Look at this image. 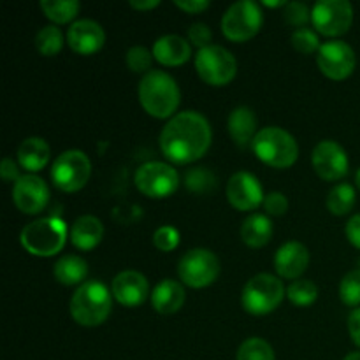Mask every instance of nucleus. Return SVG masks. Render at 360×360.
Returning <instances> with one entry per match:
<instances>
[{
    "mask_svg": "<svg viewBox=\"0 0 360 360\" xmlns=\"http://www.w3.org/2000/svg\"><path fill=\"white\" fill-rule=\"evenodd\" d=\"M213 139L211 125L197 111H183L172 116L160 134V150L174 164H192L207 153Z\"/></svg>",
    "mask_w": 360,
    "mask_h": 360,
    "instance_id": "f257e3e1",
    "label": "nucleus"
},
{
    "mask_svg": "<svg viewBox=\"0 0 360 360\" xmlns=\"http://www.w3.org/2000/svg\"><path fill=\"white\" fill-rule=\"evenodd\" d=\"M137 95L144 111L158 120H171L181 102L178 83L164 70H150L144 74L139 81Z\"/></svg>",
    "mask_w": 360,
    "mask_h": 360,
    "instance_id": "f03ea898",
    "label": "nucleus"
},
{
    "mask_svg": "<svg viewBox=\"0 0 360 360\" xmlns=\"http://www.w3.org/2000/svg\"><path fill=\"white\" fill-rule=\"evenodd\" d=\"M111 292L102 281H84L70 299V315L83 327H98L111 315Z\"/></svg>",
    "mask_w": 360,
    "mask_h": 360,
    "instance_id": "7ed1b4c3",
    "label": "nucleus"
},
{
    "mask_svg": "<svg viewBox=\"0 0 360 360\" xmlns=\"http://www.w3.org/2000/svg\"><path fill=\"white\" fill-rule=\"evenodd\" d=\"M252 150L260 162L274 169L292 167L299 158L297 141L280 127H266L259 130L252 143Z\"/></svg>",
    "mask_w": 360,
    "mask_h": 360,
    "instance_id": "20e7f679",
    "label": "nucleus"
},
{
    "mask_svg": "<svg viewBox=\"0 0 360 360\" xmlns=\"http://www.w3.org/2000/svg\"><path fill=\"white\" fill-rule=\"evenodd\" d=\"M20 241L30 255L53 257L65 246L67 225L55 217L39 218L21 231Z\"/></svg>",
    "mask_w": 360,
    "mask_h": 360,
    "instance_id": "39448f33",
    "label": "nucleus"
},
{
    "mask_svg": "<svg viewBox=\"0 0 360 360\" xmlns=\"http://www.w3.org/2000/svg\"><path fill=\"white\" fill-rule=\"evenodd\" d=\"M287 295L283 281L269 273H260L248 280L243 288L241 304L246 313L253 316H264L273 313Z\"/></svg>",
    "mask_w": 360,
    "mask_h": 360,
    "instance_id": "423d86ee",
    "label": "nucleus"
},
{
    "mask_svg": "<svg viewBox=\"0 0 360 360\" xmlns=\"http://www.w3.org/2000/svg\"><path fill=\"white\" fill-rule=\"evenodd\" d=\"M264 14L257 2L239 0L234 2L221 18V32L232 42H246L255 37L262 28Z\"/></svg>",
    "mask_w": 360,
    "mask_h": 360,
    "instance_id": "0eeeda50",
    "label": "nucleus"
},
{
    "mask_svg": "<svg viewBox=\"0 0 360 360\" xmlns=\"http://www.w3.org/2000/svg\"><path fill=\"white\" fill-rule=\"evenodd\" d=\"M195 69L204 83L211 86H225L238 74V60L224 46L211 44L197 51Z\"/></svg>",
    "mask_w": 360,
    "mask_h": 360,
    "instance_id": "6e6552de",
    "label": "nucleus"
},
{
    "mask_svg": "<svg viewBox=\"0 0 360 360\" xmlns=\"http://www.w3.org/2000/svg\"><path fill=\"white\" fill-rule=\"evenodd\" d=\"M220 259L211 250L193 248L188 250L179 259V280L192 288H206L220 276Z\"/></svg>",
    "mask_w": 360,
    "mask_h": 360,
    "instance_id": "1a4fd4ad",
    "label": "nucleus"
},
{
    "mask_svg": "<svg viewBox=\"0 0 360 360\" xmlns=\"http://www.w3.org/2000/svg\"><path fill=\"white\" fill-rule=\"evenodd\" d=\"M136 188L150 199H165L179 188V174L165 162H144L134 174Z\"/></svg>",
    "mask_w": 360,
    "mask_h": 360,
    "instance_id": "9d476101",
    "label": "nucleus"
},
{
    "mask_svg": "<svg viewBox=\"0 0 360 360\" xmlns=\"http://www.w3.org/2000/svg\"><path fill=\"white\" fill-rule=\"evenodd\" d=\"M91 174V162L79 150H67L58 155L51 167V179L56 188L72 193L83 188Z\"/></svg>",
    "mask_w": 360,
    "mask_h": 360,
    "instance_id": "9b49d317",
    "label": "nucleus"
},
{
    "mask_svg": "<svg viewBox=\"0 0 360 360\" xmlns=\"http://www.w3.org/2000/svg\"><path fill=\"white\" fill-rule=\"evenodd\" d=\"M311 23L327 37H340L354 23V7L348 0H319L311 9Z\"/></svg>",
    "mask_w": 360,
    "mask_h": 360,
    "instance_id": "f8f14e48",
    "label": "nucleus"
},
{
    "mask_svg": "<svg viewBox=\"0 0 360 360\" xmlns=\"http://www.w3.org/2000/svg\"><path fill=\"white\" fill-rule=\"evenodd\" d=\"M355 51L345 41H327L316 53V65L329 79L341 81L352 76L355 70Z\"/></svg>",
    "mask_w": 360,
    "mask_h": 360,
    "instance_id": "ddd939ff",
    "label": "nucleus"
},
{
    "mask_svg": "<svg viewBox=\"0 0 360 360\" xmlns=\"http://www.w3.org/2000/svg\"><path fill=\"white\" fill-rule=\"evenodd\" d=\"M311 162L316 174L326 181H338V179L345 178L348 174V167H350L347 151L343 150L341 144L330 139L320 141L316 144L313 150Z\"/></svg>",
    "mask_w": 360,
    "mask_h": 360,
    "instance_id": "4468645a",
    "label": "nucleus"
},
{
    "mask_svg": "<svg viewBox=\"0 0 360 360\" xmlns=\"http://www.w3.org/2000/svg\"><path fill=\"white\" fill-rule=\"evenodd\" d=\"M227 199L238 211H253L264 204V190L252 172L239 171L227 183Z\"/></svg>",
    "mask_w": 360,
    "mask_h": 360,
    "instance_id": "2eb2a0df",
    "label": "nucleus"
},
{
    "mask_svg": "<svg viewBox=\"0 0 360 360\" xmlns=\"http://www.w3.org/2000/svg\"><path fill=\"white\" fill-rule=\"evenodd\" d=\"M49 200V188L35 174H25L14 183L13 186V202L21 213L39 214Z\"/></svg>",
    "mask_w": 360,
    "mask_h": 360,
    "instance_id": "dca6fc26",
    "label": "nucleus"
},
{
    "mask_svg": "<svg viewBox=\"0 0 360 360\" xmlns=\"http://www.w3.org/2000/svg\"><path fill=\"white\" fill-rule=\"evenodd\" d=\"M112 297L127 308L141 306L150 295V283L139 271H122L112 280Z\"/></svg>",
    "mask_w": 360,
    "mask_h": 360,
    "instance_id": "f3484780",
    "label": "nucleus"
},
{
    "mask_svg": "<svg viewBox=\"0 0 360 360\" xmlns=\"http://www.w3.org/2000/svg\"><path fill=\"white\" fill-rule=\"evenodd\" d=\"M105 42L104 28L94 20H77L67 30V44L77 55H94Z\"/></svg>",
    "mask_w": 360,
    "mask_h": 360,
    "instance_id": "a211bd4d",
    "label": "nucleus"
},
{
    "mask_svg": "<svg viewBox=\"0 0 360 360\" xmlns=\"http://www.w3.org/2000/svg\"><path fill=\"white\" fill-rule=\"evenodd\" d=\"M309 264V252L302 243L288 241L276 252L274 269L285 280H299Z\"/></svg>",
    "mask_w": 360,
    "mask_h": 360,
    "instance_id": "6ab92c4d",
    "label": "nucleus"
},
{
    "mask_svg": "<svg viewBox=\"0 0 360 360\" xmlns=\"http://www.w3.org/2000/svg\"><path fill=\"white\" fill-rule=\"evenodd\" d=\"M192 56V46L179 35H162L153 44V58L162 65L178 67L188 62Z\"/></svg>",
    "mask_w": 360,
    "mask_h": 360,
    "instance_id": "aec40b11",
    "label": "nucleus"
},
{
    "mask_svg": "<svg viewBox=\"0 0 360 360\" xmlns=\"http://www.w3.org/2000/svg\"><path fill=\"white\" fill-rule=\"evenodd\" d=\"M185 288L176 280H162L151 292V304L160 315H172L185 304Z\"/></svg>",
    "mask_w": 360,
    "mask_h": 360,
    "instance_id": "412c9836",
    "label": "nucleus"
},
{
    "mask_svg": "<svg viewBox=\"0 0 360 360\" xmlns=\"http://www.w3.org/2000/svg\"><path fill=\"white\" fill-rule=\"evenodd\" d=\"M229 134L239 148H246L257 136V116L246 105H238L229 115Z\"/></svg>",
    "mask_w": 360,
    "mask_h": 360,
    "instance_id": "4be33fe9",
    "label": "nucleus"
},
{
    "mask_svg": "<svg viewBox=\"0 0 360 360\" xmlns=\"http://www.w3.org/2000/svg\"><path fill=\"white\" fill-rule=\"evenodd\" d=\"M102 238H104V225L91 214L79 217L70 227V243L83 252L94 250L102 241Z\"/></svg>",
    "mask_w": 360,
    "mask_h": 360,
    "instance_id": "5701e85b",
    "label": "nucleus"
},
{
    "mask_svg": "<svg viewBox=\"0 0 360 360\" xmlns=\"http://www.w3.org/2000/svg\"><path fill=\"white\" fill-rule=\"evenodd\" d=\"M18 162L28 172H39L48 165L51 150L42 137H27L18 148Z\"/></svg>",
    "mask_w": 360,
    "mask_h": 360,
    "instance_id": "b1692460",
    "label": "nucleus"
},
{
    "mask_svg": "<svg viewBox=\"0 0 360 360\" xmlns=\"http://www.w3.org/2000/svg\"><path fill=\"white\" fill-rule=\"evenodd\" d=\"M273 238V221L267 214L253 213L243 221L241 239L250 248H264Z\"/></svg>",
    "mask_w": 360,
    "mask_h": 360,
    "instance_id": "393cba45",
    "label": "nucleus"
},
{
    "mask_svg": "<svg viewBox=\"0 0 360 360\" xmlns=\"http://www.w3.org/2000/svg\"><path fill=\"white\" fill-rule=\"evenodd\" d=\"M53 274H55L56 281L65 287H74V285L81 287L84 283V278L88 276V264L77 255H65L56 260Z\"/></svg>",
    "mask_w": 360,
    "mask_h": 360,
    "instance_id": "a878e982",
    "label": "nucleus"
},
{
    "mask_svg": "<svg viewBox=\"0 0 360 360\" xmlns=\"http://www.w3.org/2000/svg\"><path fill=\"white\" fill-rule=\"evenodd\" d=\"M39 7L48 20H51L56 25H63L77 16L81 4L77 0H41Z\"/></svg>",
    "mask_w": 360,
    "mask_h": 360,
    "instance_id": "bb28decb",
    "label": "nucleus"
},
{
    "mask_svg": "<svg viewBox=\"0 0 360 360\" xmlns=\"http://www.w3.org/2000/svg\"><path fill=\"white\" fill-rule=\"evenodd\" d=\"M326 204L334 217H345L355 206V188L348 183H340L330 190Z\"/></svg>",
    "mask_w": 360,
    "mask_h": 360,
    "instance_id": "cd10ccee",
    "label": "nucleus"
},
{
    "mask_svg": "<svg viewBox=\"0 0 360 360\" xmlns=\"http://www.w3.org/2000/svg\"><path fill=\"white\" fill-rule=\"evenodd\" d=\"M35 48L42 56H55L63 48V35L55 25L42 27L35 35Z\"/></svg>",
    "mask_w": 360,
    "mask_h": 360,
    "instance_id": "c85d7f7f",
    "label": "nucleus"
},
{
    "mask_svg": "<svg viewBox=\"0 0 360 360\" xmlns=\"http://www.w3.org/2000/svg\"><path fill=\"white\" fill-rule=\"evenodd\" d=\"M236 360H276L274 350L262 338H248L238 348Z\"/></svg>",
    "mask_w": 360,
    "mask_h": 360,
    "instance_id": "c756f323",
    "label": "nucleus"
},
{
    "mask_svg": "<svg viewBox=\"0 0 360 360\" xmlns=\"http://www.w3.org/2000/svg\"><path fill=\"white\" fill-rule=\"evenodd\" d=\"M287 297L292 304L306 308L319 299V287L311 280H295L288 285Z\"/></svg>",
    "mask_w": 360,
    "mask_h": 360,
    "instance_id": "7c9ffc66",
    "label": "nucleus"
},
{
    "mask_svg": "<svg viewBox=\"0 0 360 360\" xmlns=\"http://www.w3.org/2000/svg\"><path fill=\"white\" fill-rule=\"evenodd\" d=\"M340 297L343 304L360 308V269H354L341 280Z\"/></svg>",
    "mask_w": 360,
    "mask_h": 360,
    "instance_id": "2f4dec72",
    "label": "nucleus"
},
{
    "mask_svg": "<svg viewBox=\"0 0 360 360\" xmlns=\"http://www.w3.org/2000/svg\"><path fill=\"white\" fill-rule=\"evenodd\" d=\"M185 183L188 186V190L197 193H204L210 192L211 188L217 186V178L211 171H207L206 167H197V169H190L185 176Z\"/></svg>",
    "mask_w": 360,
    "mask_h": 360,
    "instance_id": "473e14b6",
    "label": "nucleus"
},
{
    "mask_svg": "<svg viewBox=\"0 0 360 360\" xmlns=\"http://www.w3.org/2000/svg\"><path fill=\"white\" fill-rule=\"evenodd\" d=\"M125 62L129 69L136 74H148L151 70V62H153V51H148L144 46H132L127 51Z\"/></svg>",
    "mask_w": 360,
    "mask_h": 360,
    "instance_id": "72a5a7b5",
    "label": "nucleus"
},
{
    "mask_svg": "<svg viewBox=\"0 0 360 360\" xmlns=\"http://www.w3.org/2000/svg\"><path fill=\"white\" fill-rule=\"evenodd\" d=\"M292 46H294L295 51L302 53V55H311V53H319L320 49V39L319 34L311 28H297L292 34Z\"/></svg>",
    "mask_w": 360,
    "mask_h": 360,
    "instance_id": "f704fd0d",
    "label": "nucleus"
},
{
    "mask_svg": "<svg viewBox=\"0 0 360 360\" xmlns=\"http://www.w3.org/2000/svg\"><path fill=\"white\" fill-rule=\"evenodd\" d=\"M283 16L290 27L304 28V25L311 20V11L304 2H288L285 6Z\"/></svg>",
    "mask_w": 360,
    "mask_h": 360,
    "instance_id": "c9c22d12",
    "label": "nucleus"
},
{
    "mask_svg": "<svg viewBox=\"0 0 360 360\" xmlns=\"http://www.w3.org/2000/svg\"><path fill=\"white\" fill-rule=\"evenodd\" d=\"M153 245L160 252H172L179 245V232L172 225H162L155 231Z\"/></svg>",
    "mask_w": 360,
    "mask_h": 360,
    "instance_id": "e433bc0d",
    "label": "nucleus"
},
{
    "mask_svg": "<svg viewBox=\"0 0 360 360\" xmlns=\"http://www.w3.org/2000/svg\"><path fill=\"white\" fill-rule=\"evenodd\" d=\"M264 210L271 217H281L288 211V200L281 192H271L267 193L264 199Z\"/></svg>",
    "mask_w": 360,
    "mask_h": 360,
    "instance_id": "4c0bfd02",
    "label": "nucleus"
},
{
    "mask_svg": "<svg viewBox=\"0 0 360 360\" xmlns=\"http://www.w3.org/2000/svg\"><path fill=\"white\" fill-rule=\"evenodd\" d=\"M188 39L193 46H197L199 49H204L207 46H211L213 32H211V28L206 23H193L188 28Z\"/></svg>",
    "mask_w": 360,
    "mask_h": 360,
    "instance_id": "58836bf2",
    "label": "nucleus"
},
{
    "mask_svg": "<svg viewBox=\"0 0 360 360\" xmlns=\"http://www.w3.org/2000/svg\"><path fill=\"white\" fill-rule=\"evenodd\" d=\"M0 176H2V179L6 183H9V181L16 183L18 179L21 178L20 171H18V165L14 164L13 158H9V157L4 158L2 164H0Z\"/></svg>",
    "mask_w": 360,
    "mask_h": 360,
    "instance_id": "ea45409f",
    "label": "nucleus"
},
{
    "mask_svg": "<svg viewBox=\"0 0 360 360\" xmlns=\"http://www.w3.org/2000/svg\"><path fill=\"white\" fill-rule=\"evenodd\" d=\"M345 232H347L348 241H350L355 248L360 250V213L354 214V217L348 220Z\"/></svg>",
    "mask_w": 360,
    "mask_h": 360,
    "instance_id": "a19ab883",
    "label": "nucleus"
},
{
    "mask_svg": "<svg viewBox=\"0 0 360 360\" xmlns=\"http://www.w3.org/2000/svg\"><path fill=\"white\" fill-rule=\"evenodd\" d=\"M174 4L176 7H179V9L188 14H199L210 7L207 0H176Z\"/></svg>",
    "mask_w": 360,
    "mask_h": 360,
    "instance_id": "79ce46f5",
    "label": "nucleus"
},
{
    "mask_svg": "<svg viewBox=\"0 0 360 360\" xmlns=\"http://www.w3.org/2000/svg\"><path fill=\"white\" fill-rule=\"evenodd\" d=\"M348 333H350L352 341L360 348V308H355L348 315Z\"/></svg>",
    "mask_w": 360,
    "mask_h": 360,
    "instance_id": "37998d69",
    "label": "nucleus"
},
{
    "mask_svg": "<svg viewBox=\"0 0 360 360\" xmlns=\"http://www.w3.org/2000/svg\"><path fill=\"white\" fill-rule=\"evenodd\" d=\"M130 6L137 11H150L160 6V0H130Z\"/></svg>",
    "mask_w": 360,
    "mask_h": 360,
    "instance_id": "c03bdc74",
    "label": "nucleus"
},
{
    "mask_svg": "<svg viewBox=\"0 0 360 360\" xmlns=\"http://www.w3.org/2000/svg\"><path fill=\"white\" fill-rule=\"evenodd\" d=\"M262 4L267 7H285L287 6V2H285V0H278V2H269V0H264Z\"/></svg>",
    "mask_w": 360,
    "mask_h": 360,
    "instance_id": "a18cd8bd",
    "label": "nucleus"
},
{
    "mask_svg": "<svg viewBox=\"0 0 360 360\" xmlns=\"http://www.w3.org/2000/svg\"><path fill=\"white\" fill-rule=\"evenodd\" d=\"M343 360H360V352H354V354H348Z\"/></svg>",
    "mask_w": 360,
    "mask_h": 360,
    "instance_id": "49530a36",
    "label": "nucleus"
},
{
    "mask_svg": "<svg viewBox=\"0 0 360 360\" xmlns=\"http://www.w3.org/2000/svg\"><path fill=\"white\" fill-rule=\"evenodd\" d=\"M355 183H357L359 190H360V169L357 171V174H355Z\"/></svg>",
    "mask_w": 360,
    "mask_h": 360,
    "instance_id": "de8ad7c7",
    "label": "nucleus"
}]
</instances>
